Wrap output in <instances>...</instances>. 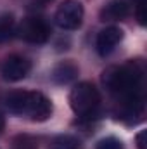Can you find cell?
<instances>
[{
  "label": "cell",
  "instance_id": "cell-1",
  "mask_svg": "<svg viewBox=\"0 0 147 149\" xmlns=\"http://www.w3.org/2000/svg\"><path fill=\"white\" fill-rule=\"evenodd\" d=\"M142 68L137 63L130 61L128 64L109 68L107 71H104L102 81L111 92H116L125 99V102H130L142 101Z\"/></svg>",
  "mask_w": 147,
  "mask_h": 149
},
{
  "label": "cell",
  "instance_id": "cell-2",
  "mask_svg": "<svg viewBox=\"0 0 147 149\" xmlns=\"http://www.w3.org/2000/svg\"><path fill=\"white\" fill-rule=\"evenodd\" d=\"M5 106L10 113L28 116L33 121H45L52 114V102L42 92L17 90L5 97Z\"/></svg>",
  "mask_w": 147,
  "mask_h": 149
},
{
  "label": "cell",
  "instance_id": "cell-3",
  "mask_svg": "<svg viewBox=\"0 0 147 149\" xmlns=\"http://www.w3.org/2000/svg\"><path fill=\"white\" fill-rule=\"evenodd\" d=\"M99 102H101L99 90L88 81L78 83L69 94V104L76 114H90L97 109Z\"/></svg>",
  "mask_w": 147,
  "mask_h": 149
},
{
  "label": "cell",
  "instance_id": "cell-4",
  "mask_svg": "<svg viewBox=\"0 0 147 149\" xmlns=\"http://www.w3.org/2000/svg\"><path fill=\"white\" fill-rule=\"evenodd\" d=\"M17 35L30 43H45L50 37V26L45 19L38 16H30L17 26Z\"/></svg>",
  "mask_w": 147,
  "mask_h": 149
},
{
  "label": "cell",
  "instance_id": "cell-5",
  "mask_svg": "<svg viewBox=\"0 0 147 149\" xmlns=\"http://www.w3.org/2000/svg\"><path fill=\"white\" fill-rule=\"evenodd\" d=\"M83 21V5L78 0H64L55 10V23L62 30H76Z\"/></svg>",
  "mask_w": 147,
  "mask_h": 149
},
{
  "label": "cell",
  "instance_id": "cell-6",
  "mask_svg": "<svg viewBox=\"0 0 147 149\" xmlns=\"http://www.w3.org/2000/svg\"><path fill=\"white\" fill-rule=\"evenodd\" d=\"M31 70V63L23 56H10L2 64V76L7 81H19Z\"/></svg>",
  "mask_w": 147,
  "mask_h": 149
},
{
  "label": "cell",
  "instance_id": "cell-7",
  "mask_svg": "<svg viewBox=\"0 0 147 149\" xmlns=\"http://www.w3.org/2000/svg\"><path fill=\"white\" fill-rule=\"evenodd\" d=\"M121 40H123V31H121L119 28H116V26L104 28V30L97 35V42H95L97 52H99L101 56H109Z\"/></svg>",
  "mask_w": 147,
  "mask_h": 149
},
{
  "label": "cell",
  "instance_id": "cell-8",
  "mask_svg": "<svg viewBox=\"0 0 147 149\" xmlns=\"http://www.w3.org/2000/svg\"><path fill=\"white\" fill-rule=\"evenodd\" d=\"M128 12H130V5L125 0H111L101 10V19L102 21H118V19L126 17Z\"/></svg>",
  "mask_w": 147,
  "mask_h": 149
},
{
  "label": "cell",
  "instance_id": "cell-9",
  "mask_svg": "<svg viewBox=\"0 0 147 149\" xmlns=\"http://www.w3.org/2000/svg\"><path fill=\"white\" fill-rule=\"evenodd\" d=\"M78 76V68L74 66L71 61H64V63H59L54 71H52V80L59 85H66V83H71L74 78Z\"/></svg>",
  "mask_w": 147,
  "mask_h": 149
},
{
  "label": "cell",
  "instance_id": "cell-10",
  "mask_svg": "<svg viewBox=\"0 0 147 149\" xmlns=\"http://www.w3.org/2000/svg\"><path fill=\"white\" fill-rule=\"evenodd\" d=\"M49 149H81V142L73 135H57L49 144Z\"/></svg>",
  "mask_w": 147,
  "mask_h": 149
},
{
  "label": "cell",
  "instance_id": "cell-11",
  "mask_svg": "<svg viewBox=\"0 0 147 149\" xmlns=\"http://www.w3.org/2000/svg\"><path fill=\"white\" fill-rule=\"evenodd\" d=\"M16 33V24H14V17L10 14H3L0 16V43L7 42L14 37Z\"/></svg>",
  "mask_w": 147,
  "mask_h": 149
},
{
  "label": "cell",
  "instance_id": "cell-12",
  "mask_svg": "<svg viewBox=\"0 0 147 149\" xmlns=\"http://www.w3.org/2000/svg\"><path fill=\"white\" fill-rule=\"evenodd\" d=\"M12 149H38L37 139H33L31 135H17L14 141H12Z\"/></svg>",
  "mask_w": 147,
  "mask_h": 149
},
{
  "label": "cell",
  "instance_id": "cell-13",
  "mask_svg": "<svg viewBox=\"0 0 147 149\" xmlns=\"http://www.w3.org/2000/svg\"><path fill=\"white\" fill-rule=\"evenodd\" d=\"M95 149H123V144L116 137H106V139L97 142V148Z\"/></svg>",
  "mask_w": 147,
  "mask_h": 149
},
{
  "label": "cell",
  "instance_id": "cell-14",
  "mask_svg": "<svg viewBox=\"0 0 147 149\" xmlns=\"http://www.w3.org/2000/svg\"><path fill=\"white\" fill-rule=\"evenodd\" d=\"M137 141V148L139 149H147V130H140L135 137Z\"/></svg>",
  "mask_w": 147,
  "mask_h": 149
},
{
  "label": "cell",
  "instance_id": "cell-15",
  "mask_svg": "<svg viewBox=\"0 0 147 149\" xmlns=\"http://www.w3.org/2000/svg\"><path fill=\"white\" fill-rule=\"evenodd\" d=\"M144 9H146V2L137 3V19H139V23L142 26L146 24V12H144Z\"/></svg>",
  "mask_w": 147,
  "mask_h": 149
},
{
  "label": "cell",
  "instance_id": "cell-16",
  "mask_svg": "<svg viewBox=\"0 0 147 149\" xmlns=\"http://www.w3.org/2000/svg\"><path fill=\"white\" fill-rule=\"evenodd\" d=\"M52 0H31V3H30V9L31 10H37V9H43L45 5H49Z\"/></svg>",
  "mask_w": 147,
  "mask_h": 149
},
{
  "label": "cell",
  "instance_id": "cell-17",
  "mask_svg": "<svg viewBox=\"0 0 147 149\" xmlns=\"http://www.w3.org/2000/svg\"><path fill=\"white\" fill-rule=\"evenodd\" d=\"M3 127H5V120H3V116H2V113H0V134H2V130H3Z\"/></svg>",
  "mask_w": 147,
  "mask_h": 149
},
{
  "label": "cell",
  "instance_id": "cell-18",
  "mask_svg": "<svg viewBox=\"0 0 147 149\" xmlns=\"http://www.w3.org/2000/svg\"><path fill=\"white\" fill-rule=\"evenodd\" d=\"M135 2H137V3H140V2H146V0H135Z\"/></svg>",
  "mask_w": 147,
  "mask_h": 149
}]
</instances>
